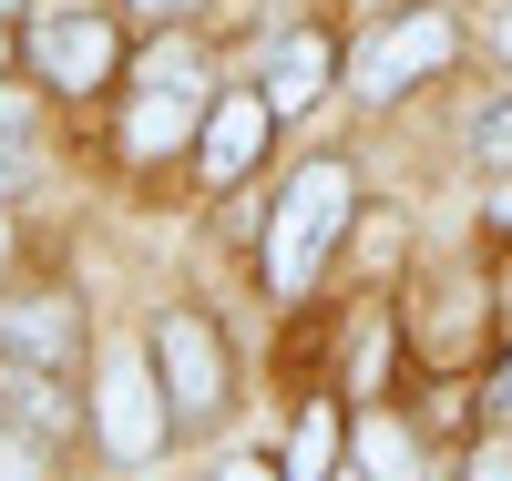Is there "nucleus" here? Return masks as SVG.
Segmentation results:
<instances>
[{"label":"nucleus","mask_w":512,"mask_h":481,"mask_svg":"<svg viewBox=\"0 0 512 481\" xmlns=\"http://www.w3.org/2000/svg\"><path fill=\"white\" fill-rule=\"evenodd\" d=\"M349 205H359V185H349V164H308L297 185L277 195V226H267V287H308L318 267H328V246L349 236Z\"/></svg>","instance_id":"f257e3e1"},{"label":"nucleus","mask_w":512,"mask_h":481,"mask_svg":"<svg viewBox=\"0 0 512 481\" xmlns=\"http://www.w3.org/2000/svg\"><path fill=\"white\" fill-rule=\"evenodd\" d=\"M441 62H451V21H441V11H400V21H379V31L359 41L349 82H359L369 103H400L410 82H431Z\"/></svg>","instance_id":"f03ea898"},{"label":"nucleus","mask_w":512,"mask_h":481,"mask_svg":"<svg viewBox=\"0 0 512 481\" xmlns=\"http://www.w3.org/2000/svg\"><path fill=\"white\" fill-rule=\"evenodd\" d=\"M93 420H103V451L113 461H154L164 451V369L154 359H103Z\"/></svg>","instance_id":"7ed1b4c3"},{"label":"nucleus","mask_w":512,"mask_h":481,"mask_svg":"<svg viewBox=\"0 0 512 481\" xmlns=\"http://www.w3.org/2000/svg\"><path fill=\"white\" fill-rule=\"evenodd\" d=\"M195 134V52H154L144 62V93H134V123H123V154H175Z\"/></svg>","instance_id":"20e7f679"},{"label":"nucleus","mask_w":512,"mask_h":481,"mask_svg":"<svg viewBox=\"0 0 512 481\" xmlns=\"http://www.w3.org/2000/svg\"><path fill=\"white\" fill-rule=\"evenodd\" d=\"M154 359H164V400H175L185 420L226 400V359H216V328H205V318H185V308H175V318L154 328Z\"/></svg>","instance_id":"39448f33"},{"label":"nucleus","mask_w":512,"mask_h":481,"mask_svg":"<svg viewBox=\"0 0 512 481\" xmlns=\"http://www.w3.org/2000/svg\"><path fill=\"white\" fill-rule=\"evenodd\" d=\"M31 52H41V72H52L62 93H93V82L113 72V31L93 11H52V21L31 31Z\"/></svg>","instance_id":"423d86ee"},{"label":"nucleus","mask_w":512,"mask_h":481,"mask_svg":"<svg viewBox=\"0 0 512 481\" xmlns=\"http://www.w3.org/2000/svg\"><path fill=\"white\" fill-rule=\"evenodd\" d=\"M267 134H277V103H267V93H226V103H205V174H216V185H236V174L267 154Z\"/></svg>","instance_id":"0eeeda50"},{"label":"nucleus","mask_w":512,"mask_h":481,"mask_svg":"<svg viewBox=\"0 0 512 481\" xmlns=\"http://www.w3.org/2000/svg\"><path fill=\"white\" fill-rule=\"evenodd\" d=\"M0 359H21V369L72 359V308H62V297H21V308H0Z\"/></svg>","instance_id":"6e6552de"},{"label":"nucleus","mask_w":512,"mask_h":481,"mask_svg":"<svg viewBox=\"0 0 512 481\" xmlns=\"http://www.w3.org/2000/svg\"><path fill=\"white\" fill-rule=\"evenodd\" d=\"M318 82H328V52H318V41H287V52L267 62V103H277V113H297Z\"/></svg>","instance_id":"1a4fd4ad"},{"label":"nucleus","mask_w":512,"mask_h":481,"mask_svg":"<svg viewBox=\"0 0 512 481\" xmlns=\"http://www.w3.org/2000/svg\"><path fill=\"white\" fill-rule=\"evenodd\" d=\"M287 481H338V420H328V410L297 420V441H287Z\"/></svg>","instance_id":"9d476101"},{"label":"nucleus","mask_w":512,"mask_h":481,"mask_svg":"<svg viewBox=\"0 0 512 481\" xmlns=\"http://www.w3.org/2000/svg\"><path fill=\"white\" fill-rule=\"evenodd\" d=\"M359 471H369V481H410V471H420V451L400 441V430H359Z\"/></svg>","instance_id":"9b49d317"},{"label":"nucleus","mask_w":512,"mask_h":481,"mask_svg":"<svg viewBox=\"0 0 512 481\" xmlns=\"http://www.w3.org/2000/svg\"><path fill=\"white\" fill-rule=\"evenodd\" d=\"M472 154L512 174V93H502V103H482V123H472Z\"/></svg>","instance_id":"f8f14e48"},{"label":"nucleus","mask_w":512,"mask_h":481,"mask_svg":"<svg viewBox=\"0 0 512 481\" xmlns=\"http://www.w3.org/2000/svg\"><path fill=\"white\" fill-rule=\"evenodd\" d=\"M0 481H41L31 471V441H0Z\"/></svg>","instance_id":"ddd939ff"},{"label":"nucleus","mask_w":512,"mask_h":481,"mask_svg":"<svg viewBox=\"0 0 512 481\" xmlns=\"http://www.w3.org/2000/svg\"><path fill=\"white\" fill-rule=\"evenodd\" d=\"M0 195H21V154L11 144H0Z\"/></svg>","instance_id":"4468645a"},{"label":"nucleus","mask_w":512,"mask_h":481,"mask_svg":"<svg viewBox=\"0 0 512 481\" xmlns=\"http://www.w3.org/2000/svg\"><path fill=\"white\" fill-rule=\"evenodd\" d=\"M0 134H21V93H0Z\"/></svg>","instance_id":"2eb2a0df"},{"label":"nucleus","mask_w":512,"mask_h":481,"mask_svg":"<svg viewBox=\"0 0 512 481\" xmlns=\"http://www.w3.org/2000/svg\"><path fill=\"white\" fill-rule=\"evenodd\" d=\"M472 481H512V461H472Z\"/></svg>","instance_id":"dca6fc26"},{"label":"nucleus","mask_w":512,"mask_h":481,"mask_svg":"<svg viewBox=\"0 0 512 481\" xmlns=\"http://www.w3.org/2000/svg\"><path fill=\"white\" fill-rule=\"evenodd\" d=\"M226 481H277V471H256V461H236V471H226Z\"/></svg>","instance_id":"f3484780"},{"label":"nucleus","mask_w":512,"mask_h":481,"mask_svg":"<svg viewBox=\"0 0 512 481\" xmlns=\"http://www.w3.org/2000/svg\"><path fill=\"white\" fill-rule=\"evenodd\" d=\"M492 410H512V369H502V389H492Z\"/></svg>","instance_id":"a211bd4d"},{"label":"nucleus","mask_w":512,"mask_h":481,"mask_svg":"<svg viewBox=\"0 0 512 481\" xmlns=\"http://www.w3.org/2000/svg\"><path fill=\"white\" fill-rule=\"evenodd\" d=\"M144 11H185V0H144Z\"/></svg>","instance_id":"6ab92c4d"},{"label":"nucleus","mask_w":512,"mask_h":481,"mask_svg":"<svg viewBox=\"0 0 512 481\" xmlns=\"http://www.w3.org/2000/svg\"><path fill=\"white\" fill-rule=\"evenodd\" d=\"M338 481H369V471H338Z\"/></svg>","instance_id":"aec40b11"},{"label":"nucleus","mask_w":512,"mask_h":481,"mask_svg":"<svg viewBox=\"0 0 512 481\" xmlns=\"http://www.w3.org/2000/svg\"><path fill=\"white\" fill-rule=\"evenodd\" d=\"M502 52H512V21H502Z\"/></svg>","instance_id":"412c9836"},{"label":"nucleus","mask_w":512,"mask_h":481,"mask_svg":"<svg viewBox=\"0 0 512 481\" xmlns=\"http://www.w3.org/2000/svg\"><path fill=\"white\" fill-rule=\"evenodd\" d=\"M0 11H21V0H0Z\"/></svg>","instance_id":"4be33fe9"},{"label":"nucleus","mask_w":512,"mask_h":481,"mask_svg":"<svg viewBox=\"0 0 512 481\" xmlns=\"http://www.w3.org/2000/svg\"><path fill=\"white\" fill-rule=\"evenodd\" d=\"M0 256H11V236H0Z\"/></svg>","instance_id":"5701e85b"}]
</instances>
